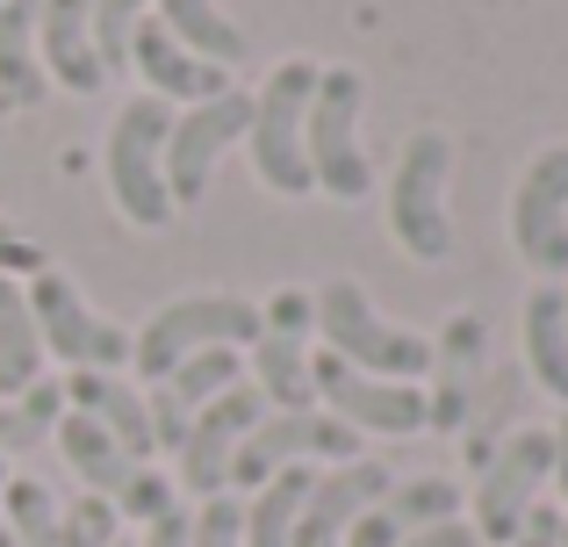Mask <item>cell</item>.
I'll return each instance as SVG.
<instances>
[{
    "mask_svg": "<svg viewBox=\"0 0 568 547\" xmlns=\"http://www.w3.org/2000/svg\"><path fill=\"white\" fill-rule=\"evenodd\" d=\"M109 505H115V519H123V526H138V534H144L152 519H166V511L181 505V490H173V476H166V468L138 462L123 483H115V497H109Z\"/></svg>",
    "mask_w": 568,
    "mask_h": 547,
    "instance_id": "obj_30",
    "label": "cell"
},
{
    "mask_svg": "<svg viewBox=\"0 0 568 547\" xmlns=\"http://www.w3.org/2000/svg\"><path fill=\"white\" fill-rule=\"evenodd\" d=\"M144 22H152V0H94V58H101V72L130 65V43H138Z\"/></svg>",
    "mask_w": 568,
    "mask_h": 547,
    "instance_id": "obj_31",
    "label": "cell"
},
{
    "mask_svg": "<svg viewBox=\"0 0 568 547\" xmlns=\"http://www.w3.org/2000/svg\"><path fill=\"white\" fill-rule=\"evenodd\" d=\"M0 8H8V0H0Z\"/></svg>",
    "mask_w": 568,
    "mask_h": 547,
    "instance_id": "obj_44",
    "label": "cell"
},
{
    "mask_svg": "<svg viewBox=\"0 0 568 547\" xmlns=\"http://www.w3.org/2000/svg\"><path fill=\"white\" fill-rule=\"evenodd\" d=\"M152 22L166 29L173 43H187L194 58H209V65H245V29H237V14L223 8V0H152Z\"/></svg>",
    "mask_w": 568,
    "mask_h": 547,
    "instance_id": "obj_21",
    "label": "cell"
},
{
    "mask_svg": "<svg viewBox=\"0 0 568 547\" xmlns=\"http://www.w3.org/2000/svg\"><path fill=\"white\" fill-rule=\"evenodd\" d=\"M8 476H14V468H8V462H0V490H8ZM0 547H14V540H8V526H0Z\"/></svg>",
    "mask_w": 568,
    "mask_h": 547,
    "instance_id": "obj_41",
    "label": "cell"
},
{
    "mask_svg": "<svg viewBox=\"0 0 568 547\" xmlns=\"http://www.w3.org/2000/svg\"><path fill=\"white\" fill-rule=\"evenodd\" d=\"M511 404H518L511 375H483V382H475L468 425H460V462H468V468H483L489 454H497L504 439H511Z\"/></svg>",
    "mask_w": 568,
    "mask_h": 547,
    "instance_id": "obj_29",
    "label": "cell"
},
{
    "mask_svg": "<svg viewBox=\"0 0 568 547\" xmlns=\"http://www.w3.org/2000/svg\"><path fill=\"white\" fill-rule=\"evenodd\" d=\"M555 490H561V519H568V411L555 425Z\"/></svg>",
    "mask_w": 568,
    "mask_h": 547,
    "instance_id": "obj_40",
    "label": "cell"
},
{
    "mask_svg": "<svg viewBox=\"0 0 568 547\" xmlns=\"http://www.w3.org/2000/svg\"><path fill=\"white\" fill-rule=\"evenodd\" d=\"M0 115H8V109H0Z\"/></svg>",
    "mask_w": 568,
    "mask_h": 547,
    "instance_id": "obj_45",
    "label": "cell"
},
{
    "mask_svg": "<svg viewBox=\"0 0 568 547\" xmlns=\"http://www.w3.org/2000/svg\"><path fill=\"white\" fill-rule=\"evenodd\" d=\"M37 375H51V361H43V338H37V317H29V295H22V281L0 274V396H22Z\"/></svg>",
    "mask_w": 568,
    "mask_h": 547,
    "instance_id": "obj_25",
    "label": "cell"
},
{
    "mask_svg": "<svg viewBox=\"0 0 568 547\" xmlns=\"http://www.w3.org/2000/svg\"><path fill=\"white\" fill-rule=\"evenodd\" d=\"M65 411H87L130 462H152L159 439H152V404L130 375H101V367H72L65 375Z\"/></svg>",
    "mask_w": 568,
    "mask_h": 547,
    "instance_id": "obj_18",
    "label": "cell"
},
{
    "mask_svg": "<svg viewBox=\"0 0 568 547\" xmlns=\"http://www.w3.org/2000/svg\"><path fill=\"white\" fill-rule=\"evenodd\" d=\"M317 411H332L361 439H410L425 433V382H382L317 353Z\"/></svg>",
    "mask_w": 568,
    "mask_h": 547,
    "instance_id": "obj_13",
    "label": "cell"
},
{
    "mask_svg": "<svg viewBox=\"0 0 568 547\" xmlns=\"http://www.w3.org/2000/svg\"><path fill=\"white\" fill-rule=\"evenodd\" d=\"M518 338H526V375L540 396H555L568 411V288L561 281H540L526 295V317H518Z\"/></svg>",
    "mask_w": 568,
    "mask_h": 547,
    "instance_id": "obj_20",
    "label": "cell"
},
{
    "mask_svg": "<svg viewBox=\"0 0 568 547\" xmlns=\"http://www.w3.org/2000/svg\"><path fill=\"white\" fill-rule=\"evenodd\" d=\"M310 483H317V468H281V476H266L260 490H245V547H288Z\"/></svg>",
    "mask_w": 568,
    "mask_h": 547,
    "instance_id": "obj_26",
    "label": "cell"
},
{
    "mask_svg": "<svg viewBox=\"0 0 568 547\" xmlns=\"http://www.w3.org/2000/svg\"><path fill=\"white\" fill-rule=\"evenodd\" d=\"M317 58H281L252 94V123H245V159L260 173L266 195L303 202L310 188V94H317Z\"/></svg>",
    "mask_w": 568,
    "mask_h": 547,
    "instance_id": "obj_3",
    "label": "cell"
},
{
    "mask_svg": "<svg viewBox=\"0 0 568 547\" xmlns=\"http://www.w3.org/2000/svg\"><path fill=\"white\" fill-rule=\"evenodd\" d=\"M37 43H43V80L65 94L94 101L109 87L94 58V0H37Z\"/></svg>",
    "mask_w": 568,
    "mask_h": 547,
    "instance_id": "obj_17",
    "label": "cell"
},
{
    "mask_svg": "<svg viewBox=\"0 0 568 547\" xmlns=\"http://www.w3.org/2000/svg\"><path fill=\"white\" fill-rule=\"evenodd\" d=\"M346 547H403V534H396V519H388V511L375 505V511H367V519L346 534Z\"/></svg>",
    "mask_w": 568,
    "mask_h": 547,
    "instance_id": "obj_37",
    "label": "cell"
},
{
    "mask_svg": "<svg viewBox=\"0 0 568 547\" xmlns=\"http://www.w3.org/2000/svg\"><path fill=\"white\" fill-rule=\"evenodd\" d=\"M58 418H65V375H37L22 396H0V462L51 447Z\"/></svg>",
    "mask_w": 568,
    "mask_h": 547,
    "instance_id": "obj_24",
    "label": "cell"
},
{
    "mask_svg": "<svg viewBox=\"0 0 568 547\" xmlns=\"http://www.w3.org/2000/svg\"><path fill=\"white\" fill-rule=\"evenodd\" d=\"M187 547H245V497H202L187 511Z\"/></svg>",
    "mask_w": 568,
    "mask_h": 547,
    "instance_id": "obj_33",
    "label": "cell"
},
{
    "mask_svg": "<svg viewBox=\"0 0 568 547\" xmlns=\"http://www.w3.org/2000/svg\"><path fill=\"white\" fill-rule=\"evenodd\" d=\"M388 483H396V468L375 462V454L338 462V468H317V483H310V497H303V519H295V540L288 547H346V534L388 497Z\"/></svg>",
    "mask_w": 568,
    "mask_h": 547,
    "instance_id": "obj_15",
    "label": "cell"
},
{
    "mask_svg": "<svg viewBox=\"0 0 568 547\" xmlns=\"http://www.w3.org/2000/svg\"><path fill=\"white\" fill-rule=\"evenodd\" d=\"M43 267H51V253H43L37 239H22V231L0 216V274H8V281H29V274H43Z\"/></svg>",
    "mask_w": 568,
    "mask_h": 547,
    "instance_id": "obj_35",
    "label": "cell"
},
{
    "mask_svg": "<svg viewBox=\"0 0 568 547\" xmlns=\"http://www.w3.org/2000/svg\"><path fill=\"white\" fill-rule=\"evenodd\" d=\"M252 338H260V295H231V288L166 295V303L130 332V382L152 389V382H166L194 353H216V346L245 353Z\"/></svg>",
    "mask_w": 568,
    "mask_h": 547,
    "instance_id": "obj_1",
    "label": "cell"
},
{
    "mask_svg": "<svg viewBox=\"0 0 568 547\" xmlns=\"http://www.w3.org/2000/svg\"><path fill=\"white\" fill-rule=\"evenodd\" d=\"M403 547H483V540H475L468 519H446V526H425V534H410Z\"/></svg>",
    "mask_w": 568,
    "mask_h": 547,
    "instance_id": "obj_39",
    "label": "cell"
},
{
    "mask_svg": "<svg viewBox=\"0 0 568 547\" xmlns=\"http://www.w3.org/2000/svg\"><path fill=\"white\" fill-rule=\"evenodd\" d=\"M115 547H130V534H123V540H115Z\"/></svg>",
    "mask_w": 568,
    "mask_h": 547,
    "instance_id": "obj_43",
    "label": "cell"
},
{
    "mask_svg": "<svg viewBox=\"0 0 568 547\" xmlns=\"http://www.w3.org/2000/svg\"><path fill=\"white\" fill-rule=\"evenodd\" d=\"M130 547H187V505H173L166 519H152V526H144V534L130 540Z\"/></svg>",
    "mask_w": 568,
    "mask_h": 547,
    "instance_id": "obj_36",
    "label": "cell"
},
{
    "mask_svg": "<svg viewBox=\"0 0 568 547\" xmlns=\"http://www.w3.org/2000/svg\"><path fill=\"white\" fill-rule=\"evenodd\" d=\"M51 447H58V462L72 468V476H80V490L87 497H115V483L130 476V454L115 447L109 433H101L94 418H87V411H65V418H58V433H51Z\"/></svg>",
    "mask_w": 568,
    "mask_h": 547,
    "instance_id": "obj_23",
    "label": "cell"
},
{
    "mask_svg": "<svg viewBox=\"0 0 568 547\" xmlns=\"http://www.w3.org/2000/svg\"><path fill=\"white\" fill-rule=\"evenodd\" d=\"M245 123H252L245 87L202 101V109H173V130H166V195H173V210H194V202L216 188V166L245 144Z\"/></svg>",
    "mask_w": 568,
    "mask_h": 547,
    "instance_id": "obj_11",
    "label": "cell"
},
{
    "mask_svg": "<svg viewBox=\"0 0 568 547\" xmlns=\"http://www.w3.org/2000/svg\"><path fill=\"white\" fill-rule=\"evenodd\" d=\"M561 547H568V519H561Z\"/></svg>",
    "mask_w": 568,
    "mask_h": 547,
    "instance_id": "obj_42",
    "label": "cell"
},
{
    "mask_svg": "<svg viewBox=\"0 0 568 547\" xmlns=\"http://www.w3.org/2000/svg\"><path fill=\"white\" fill-rule=\"evenodd\" d=\"M58 519H65V497H58L43 476H22V468H14L8 490H0V526H8V540L14 547H51Z\"/></svg>",
    "mask_w": 568,
    "mask_h": 547,
    "instance_id": "obj_28",
    "label": "cell"
},
{
    "mask_svg": "<svg viewBox=\"0 0 568 547\" xmlns=\"http://www.w3.org/2000/svg\"><path fill=\"white\" fill-rule=\"evenodd\" d=\"M245 382L266 411H317V346L260 332L245 346Z\"/></svg>",
    "mask_w": 568,
    "mask_h": 547,
    "instance_id": "obj_19",
    "label": "cell"
},
{
    "mask_svg": "<svg viewBox=\"0 0 568 547\" xmlns=\"http://www.w3.org/2000/svg\"><path fill=\"white\" fill-rule=\"evenodd\" d=\"M266 418V404L252 396V382H237V389H223L209 411H194V425L181 433V447H173V490L181 497H223L231 490V468H237V447H245V433Z\"/></svg>",
    "mask_w": 568,
    "mask_h": 547,
    "instance_id": "obj_12",
    "label": "cell"
},
{
    "mask_svg": "<svg viewBox=\"0 0 568 547\" xmlns=\"http://www.w3.org/2000/svg\"><path fill=\"white\" fill-rule=\"evenodd\" d=\"M166 101L130 94L109 123V144H101V181H109V202L130 231H173V216H181L166 195Z\"/></svg>",
    "mask_w": 568,
    "mask_h": 547,
    "instance_id": "obj_5",
    "label": "cell"
},
{
    "mask_svg": "<svg viewBox=\"0 0 568 547\" xmlns=\"http://www.w3.org/2000/svg\"><path fill=\"white\" fill-rule=\"evenodd\" d=\"M382 511L396 519V534H425V526H446V519H468V490H460L454 476H439V468H425V476H403L388 483Z\"/></svg>",
    "mask_w": 568,
    "mask_h": 547,
    "instance_id": "obj_27",
    "label": "cell"
},
{
    "mask_svg": "<svg viewBox=\"0 0 568 547\" xmlns=\"http://www.w3.org/2000/svg\"><path fill=\"white\" fill-rule=\"evenodd\" d=\"M555 490V425H511L497 454L475 468L468 483V526L483 547H511L526 534V519L540 511V497Z\"/></svg>",
    "mask_w": 568,
    "mask_h": 547,
    "instance_id": "obj_6",
    "label": "cell"
},
{
    "mask_svg": "<svg viewBox=\"0 0 568 547\" xmlns=\"http://www.w3.org/2000/svg\"><path fill=\"white\" fill-rule=\"evenodd\" d=\"M310 295H317V346L332 353V361L361 367V375H382V382H425L432 375V338L410 332V324H396V317H382L361 281L338 274Z\"/></svg>",
    "mask_w": 568,
    "mask_h": 547,
    "instance_id": "obj_4",
    "label": "cell"
},
{
    "mask_svg": "<svg viewBox=\"0 0 568 547\" xmlns=\"http://www.w3.org/2000/svg\"><path fill=\"white\" fill-rule=\"evenodd\" d=\"M123 72H138V94L166 101V109H202V101H216V94H231V87H237L223 65L194 58L187 43H173L159 22L138 29V43H130V65H123Z\"/></svg>",
    "mask_w": 568,
    "mask_h": 547,
    "instance_id": "obj_16",
    "label": "cell"
},
{
    "mask_svg": "<svg viewBox=\"0 0 568 547\" xmlns=\"http://www.w3.org/2000/svg\"><path fill=\"white\" fill-rule=\"evenodd\" d=\"M361 454H367L361 433H346L332 411H266V418L245 433V447H237L231 497L260 490V483L281 476V468H338V462H361Z\"/></svg>",
    "mask_w": 568,
    "mask_h": 547,
    "instance_id": "obj_9",
    "label": "cell"
},
{
    "mask_svg": "<svg viewBox=\"0 0 568 547\" xmlns=\"http://www.w3.org/2000/svg\"><path fill=\"white\" fill-rule=\"evenodd\" d=\"M511 253L568 288V144H540L511 181Z\"/></svg>",
    "mask_w": 568,
    "mask_h": 547,
    "instance_id": "obj_10",
    "label": "cell"
},
{
    "mask_svg": "<svg viewBox=\"0 0 568 547\" xmlns=\"http://www.w3.org/2000/svg\"><path fill=\"white\" fill-rule=\"evenodd\" d=\"M382 224L396 253L417 267L454 260V138L446 130H410L396 152V173L382 181Z\"/></svg>",
    "mask_w": 568,
    "mask_h": 547,
    "instance_id": "obj_2",
    "label": "cell"
},
{
    "mask_svg": "<svg viewBox=\"0 0 568 547\" xmlns=\"http://www.w3.org/2000/svg\"><path fill=\"white\" fill-rule=\"evenodd\" d=\"M489 353V324L483 310H454V317L432 332V389H425V433H446L460 439L468 425V404H475V382L489 375L483 367Z\"/></svg>",
    "mask_w": 568,
    "mask_h": 547,
    "instance_id": "obj_14",
    "label": "cell"
},
{
    "mask_svg": "<svg viewBox=\"0 0 568 547\" xmlns=\"http://www.w3.org/2000/svg\"><path fill=\"white\" fill-rule=\"evenodd\" d=\"M361 72L353 65H324L317 94H310V188L332 202H367L375 195V159L361 144Z\"/></svg>",
    "mask_w": 568,
    "mask_h": 547,
    "instance_id": "obj_8",
    "label": "cell"
},
{
    "mask_svg": "<svg viewBox=\"0 0 568 547\" xmlns=\"http://www.w3.org/2000/svg\"><path fill=\"white\" fill-rule=\"evenodd\" d=\"M29 295V317H37V338H43V361L72 367H101V375H130V324H115L109 310H94L80 295V281L65 267H43L22 281Z\"/></svg>",
    "mask_w": 568,
    "mask_h": 547,
    "instance_id": "obj_7",
    "label": "cell"
},
{
    "mask_svg": "<svg viewBox=\"0 0 568 547\" xmlns=\"http://www.w3.org/2000/svg\"><path fill=\"white\" fill-rule=\"evenodd\" d=\"M511 547H561V505H540L526 519V534H518Z\"/></svg>",
    "mask_w": 568,
    "mask_h": 547,
    "instance_id": "obj_38",
    "label": "cell"
},
{
    "mask_svg": "<svg viewBox=\"0 0 568 547\" xmlns=\"http://www.w3.org/2000/svg\"><path fill=\"white\" fill-rule=\"evenodd\" d=\"M123 540V519H115V505L109 497H72L65 505V519H58V540L51 547H115Z\"/></svg>",
    "mask_w": 568,
    "mask_h": 547,
    "instance_id": "obj_32",
    "label": "cell"
},
{
    "mask_svg": "<svg viewBox=\"0 0 568 547\" xmlns=\"http://www.w3.org/2000/svg\"><path fill=\"white\" fill-rule=\"evenodd\" d=\"M260 332H274V338H317V295H310V288H274L260 303Z\"/></svg>",
    "mask_w": 568,
    "mask_h": 547,
    "instance_id": "obj_34",
    "label": "cell"
},
{
    "mask_svg": "<svg viewBox=\"0 0 568 547\" xmlns=\"http://www.w3.org/2000/svg\"><path fill=\"white\" fill-rule=\"evenodd\" d=\"M51 94L43 80V43H37V0L0 8V109H37Z\"/></svg>",
    "mask_w": 568,
    "mask_h": 547,
    "instance_id": "obj_22",
    "label": "cell"
}]
</instances>
